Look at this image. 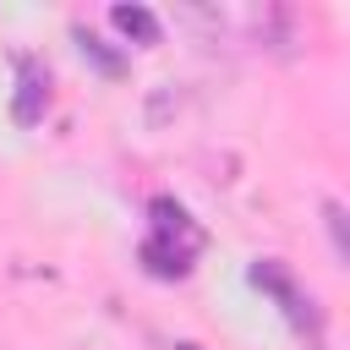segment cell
<instances>
[{
	"mask_svg": "<svg viewBox=\"0 0 350 350\" xmlns=\"http://www.w3.org/2000/svg\"><path fill=\"white\" fill-rule=\"evenodd\" d=\"M115 27H126L131 38H142V44H153L159 38V22H153V11L148 5H115Z\"/></svg>",
	"mask_w": 350,
	"mask_h": 350,
	"instance_id": "4",
	"label": "cell"
},
{
	"mask_svg": "<svg viewBox=\"0 0 350 350\" xmlns=\"http://www.w3.org/2000/svg\"><path fill=\"white\" fill-rule=\"evenodd\" d=\"M82 49H88V55H93V60H98L104 71H120V60H115V55H109V49H104V44H98L93 33H82Z\"/></svg>",
	"mask_w": 350,
	"mask_h": 350,
	"instance_id": "6",
	"label": "cell"
},
{
	"mask_svg": "<svg viewBox=\"0 0 350 350\" xmlns=\"http://www.w3.org/2000/svg\"><path fill=\"white\" fill-rule=\"evenodd\" d=\"M44 104H49V82H44V71H38L33 60H22V66H16V104H11V115H16L22 126H33V120L44 115Z\"/></svg>",
	"mask_w": 350,
	"mask_h": 350,
	"instance_id": "3",
	"label": "cell"
},
{
	"mask_svg": "<svg viewBox=\"0 0 350 350\" xmlns=\"http://www.w3.org/2000/svg\"><path fill=\"white\" fill-rule=\"evenodd\" d=\"M252 279H257L262 290H273V295H279V306H284V317H290V323H295L301 334H312V345L323 339V323H317V312H312V301H306V295L295 290V279H290V273H284L279 262H257V268H252Z\"/></svg>",
	"mask_w": 350,
	"mask_h": 350,
	"instance_id": "2",
	"label": "cell"
},
{
	"mask_svg": "<svg viewBox=\"0 0 350 350\" xmlns=\"http://www.w3.org/2000/svg\"><path fill=\"white\" fill-rule=\"evenodd\" d=\"M323 213H328V235H334V252L345 257V252H350V241H345V208H339V202H323Z\"/></svg>",
	"mask_w": 350,
	"mask_h": 350,
	"instance_id": "5",
	"label": "cell"
},
{
	"mask_svg": "<svg viewBox=\"0 0 350 350\" xmlns=\"http://www.w3.org/2000/svg\"><path fill=\"white\" fill-rule=\"evenodd\" d=\"M197 252H202V230L186 219V208H175L170 197H159V202H153V235H148V246H142V262H148L153 273L175 279V273L191 268Z\"/></svg>",
	"mask_w": 350,
	"mask_h": 350,
	"instance_id": "1",
	"label": "cell"
}]
</instances>
